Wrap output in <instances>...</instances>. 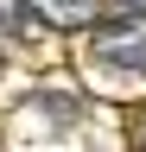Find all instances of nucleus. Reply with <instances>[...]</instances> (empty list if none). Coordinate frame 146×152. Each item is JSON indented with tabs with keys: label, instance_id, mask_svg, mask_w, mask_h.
<instances>
[{
	"label": "nucleus",
	"instance_id": "obj_1",
	"mask_svg": "<svg viewBox=\"0 0 146 152\" xmlns=\"http://www.w3.org/2000/svg\"><path fill=\"white\" fill-rule=\"evenodd\" d=\"M95 64L108 76H140L146 83V19H127V26H102L95 32Z\"/></svg>",
	"mask_w": 146,
	"mask_h": 152
},
{
	"label": "nucleus",
	"instance_id": "obj_3",
	"mask_svg": "<svg viewBox=\"0 0 146 152\" xmlns=\"http://www.w3.org/2000/svg\"><path fill=\"white\" fill-rule=\"evenodd\" d=\"M0 26L7 32H32V7L26 0H0Z\"/></svg>",
	"mask_w": 146,
	"mask_h": 152
},
{
	"label": "nucleus",
	"instance_id": "obj_2",
	"mask_svg": "<svg viewBox=\"0 0 146 152\" xmlns=\"http://www.w3.org/2000/svg\"><path fill=\"white\" fill-rule=\"evenodd\" d=\"M26 7H38L45 26H57V32H83V26H95L102 0H26Z\"/></svg>",
	"mask_w": 146,
	"mask_h": 152
},
{
	"label": "nucleus",
	"instance_id": "obj_4",
	"mask_svg": "<svg viewBox=\"0 0 146 152\" xmlns=\"http://www.w3.org/2000/svg\"><path fill=\"white\" fill-rule=\"evenodd\" d=\"M114 7H127V13H140V19H146V0H114Z\"/></svg>",
	"mask_w": 146,
	"mask_h": 152
}]
</instances>
